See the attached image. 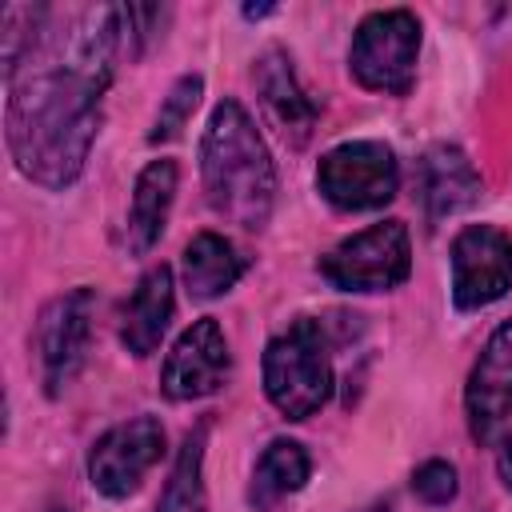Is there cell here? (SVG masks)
I'll list each match as a JSON object with an SVG mask.
<instances>
[{"label":"cell","mask_w":512,"mask_h":512,"mask_svg":"<svg viewBox=\"0 0 512 512\" xmlns=\"http://www.w3.org/2000/svg\"><path fill=\"white\" fill-rule=\"evenodd\" d=\"M128 32L124 8H84L48 32L44 20L8 80V148L24 176L64 188L80 176L100 124V96L112 80L116 44Z\"/></svg>","instance_id":"1"},{"label":"cell","mask_w":512,"mask_h":512,"mask_svg":"<svg viewBox=\"0 0 512 512\" xmlns=\"http://www.w3.org/2000/svg\"><path fill=\"white\" fill-rule=\"evenodd\" d=\"M172 320V272L164 264L148 268L124 308V324H120V340L132 356H148L156 352L164 328Z\"/></svg>","instance_id":"13"},{"label":"cell","mask_w":512,"mask_h":512,"mask_svg":"<svg viewBox=\"0 0 512 512\" xmlns=\"http://www.w3.org/2000/svg\"><path fill=\"white\" fill-rule=\"evenodd\" d=\"M256 88H260V100H264L268 116L280 124V132L292 136L296 144H304L308 132H312V120H316V108L300 92V84H296L292 64H288L284 52H264L260 56V64H256Z\"/></svg>","instance_id":"14"},{"label":"cell","mask_w":512,"mask_h":512,"mask_svg":"<svg viewBox=\"0 0 512 512\" xmlns=\"http://www.w3.org/2000/svg\"><path fill=\"white\" fill-rule=\"evenodd\" d=\"M164 452V428L152 416H136L128 424H116L112 432H104L88 456V476L96 484V492L120 500L128 492H136V484L144 480V472L160 460Z\"/></svg>","instance_id":"8"},{"label":"cell","mask_w":512,"mask_h":512,"mask_svg":"<svg viewBox=\"0 0 512 512\" xmlns=\"http://www.w3.org/2000/svg\"><path fill=\"white\" fill-rule=\"evenodd\" d=\"M264 392L288 420H308L332 392V364L324 328L296 320L264 348Z\"/></svg>","instance_id":"3"},{"label":"cell","mask_w":512,"mask_h":512,"mask_svg":"<svg viewBox=\"0 0 512 512\" xmlns=\"http://www.w3.org/2000/svg\"><path fill=\"white\" fill-rule=\"evenodd\" d=\"M412 488H416V496L428 500V504H448V500L456 496V468L444 464V460H428V464L416 468Z\"/></svg>","instance_id":"20"},{"label":"cell","mask_w":512,"mask_h":512,"mask_svg":"<svg viewBox=\"0 0 512 512\" xmlns=\"http://www.w3.org/2000/svg\"><path fill=\"white\" fill-rule=\"evenodd\" d=\"M308 468H312L308 452L296 440H272L264 448V456L256 460V472H252V504L256 508H272L280 496L304 488Z\"/></svg>","instance_id":"17"},{"label":"cell","mask_w":512,"mask_h":512,"mask_svg":"<svg viewBox=\"0 0 512 512\" xmlns=\"http://www.w3.org/2000/svg\"><path fill=\"white\" fill-rule=\"evenodd\" d=\"M88 328H92V292L76 288L60 300H52L40 316L36 328V344H40V368H44V384L56 396L76 368L84 364L88 352Z\"/></svg>","instance_id":"9"},{"label":"cell","mask_w":512,"mask_h":512,"mask_svg":"<svg viewBox=\"0 0 512 512\" xmlns=\"http://www.w3.org/2000/svg\"><path fill=\"white\" fill-rule=\"evenodd\" d=\"M176 192V164L172 160H152L132 192V212H128V248L132 252H148L168 220V204Z\"/></svg>","instance_id":"15"},{"label":"cell","mask_w":512,"mask_h":512,"mask_svg":"<svg viewBox=\"0 0 512 512\" xmlns=\"http://www.w3.org/2000/svg\"><path fill=\"white\" fill-rule=\"evenodd\" d=\"M224 376H228V344H224V332H220L216 320H196L176 340V348L168 352L160 388H164L168 400H196V396L216 392L224 384Z\"/></svg>","instance_id":"10"},{"label":"cell","mask_w":512,"mask_h":512,"mask_svg":"<svg viewBox=\"0 0 512 512\" xmlns=\"http://www.w3.org/2000/svg\"><path fill=\"white\" fill-rule=\"evenodd\" d=\"M316 184L328 204L344 212H368V208H384L396 196L400 172H396V156L380 140H348L324 152L316 168Z\"/></svg>","instance_id":"6"},{"label":"cell","mask_w":512,"mask_h":512,"mask_svg":"<svg viewBox=\"0 0 512 512\" xmlns=\"http://www.w3.org/2000/svg\"><path fill=\"white\" fill-rule=\"evenodd\" d=\"M468 424L480 440L496 436V428L512 416V320H504L484 344L472 376H468Z\"/></svg>","instance_id":"11"},{"label":"cell","mask_w":512,"mask_h":512,"mask_svg":"<svg viewBox=\"0 0 512 512\" xmlns=\"http://www.w3.org/2000/svg\"><path fill=\"white\" fill-rule=\"evenodd\" d=\"M512 288V236L472 224L452 244V296L460 308H484Z\"/></svg>","instance_id":"7"},{"label":"cell","mask_w":512,"mask_h":512,"mask_svg":"<svg viewBox=\"0 0 512 512\" xmlns=\"http://www.w3.org/2000/svg\"><path fill=\"white\" fill-rule=\"evenodd\" d=\"M200 88H204V80H200V76H180V80H176V88L168 92V100H164V108H160V116H156L152 132H148V140H152V144L172 140V136L184 128V120L192 116V108H196V100H200Z\"/></svg>","instance_id":"19"},{"label":"cell","mask_w":512,"mask_h":512,"mask_svg":"<svg viewBox=\"0 0 512 512\" xmlns=\"http://www.w3.org/2000/svg\"><path fill=\"white\" fill-rule=\"evenodd\" d=\"M416 52H420L416 16L408 8H388V12H372L356 28L348 68L372 92H408L416 76Z\"/></svg>","instance_id":"4"},{"label":"cell","mask_w":512,"mask_h":512,"mask_svg":"<svg viewBox=\"0 0 512 512\" xmlns=\"http://www.w3.org/2000/svg\"><path fill=\"white\" fill-rule=\"evenodd\" d=\"M240 272H244V256L232 248V240H224L216 232H200L184 248V284L200 300L228 292L240 280Z\"/></svg>","instance_id":"16"},{"label":"cell","mask_w":512,"mask_h":512,"mask_svg":"<svg viewBox=\"0 0 512 512\" xmlns=\"http://www.w3.org/2000/svg\"><path fill=\"white\" fill-rule=\"evenodd\" d=\"M408 264H412L408 228L400 220H384L340 240L320 260V272L328 276V284L344 292H384L408 276Z\"/></svg>","instance_id":"5"},{"label":"cell","mask_w":512,"mask_h":512,"mask_svg":"<svg viewBox=\"0 0 512 512\" xmlns=\"http://www.w3.org/2000/svg\"><path fill=\"white\" fill-rule=\"evenodd\" d=\"M200 172H204L208 204L224 220L240 228H260L268 220L276 172L256 124L236 100H224L212 108V120L200 144Z\"/></svg>","instance_id":"2"},{"label":"cell","mask_w":512,"mask_h":512,"mask_svg":"<svg viewBox=\"0 0 512 512\" xmlns=\"http://www.w3.org/2000/svg\"><path fill=\"white\" fill-rule=\"evenodd\" d=\"M496 464H500V480L512 488V436L504 440V448H500V460H496Z\"/></svg>","instance_id":"21"},{"label":"cell","mask_w":512,"mask_h":512,"mask_svg":"<svg viewBox=\"0 0 512 512\" xmlns=\"http://www.w3.org/2000/svg\"><path fill=\"white\" fill-rule=\"evenodd\" d=\"M480 192V176L468 164V156L452 144H432L416 160V196L428 216H452L468 208Z\"/></svg>","instance_id":"12"},{"label":"cell","mask_w":512,"mask_h":512,"mask_svg":"<svg viewBox=\"0 0 512 512\" xmlns=\"http://www.w3.org/2000/svg\"><path fill=\"white\" fill-rule=\"evenodd\" d=\"M204 428H208V424H200V428L184 440V448H180V456H176V468H172V476H168V484H164L160 512H204V484H200Z\"/></svg>","instance_id":"18"}]
</instances>
